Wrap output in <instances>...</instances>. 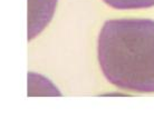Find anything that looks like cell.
Wrapping results in <instances>:
<instances>
[{
    "mask_svg": "<svg viewBox=\"0 0 154 129\" xmlns=\"http://www.w3.org/2000/svg\"><path fill=\"white\" fill-rule=\"evenodd\" d=\"M97 55L111 84L131 91L154 92V20L106 21L98 36Z\"/></svg>",
    "mask_w": 154,
    "mask_h": 129,
    "instance_id": "6da1fadb",
    "label": "cell"
},
{
    "mask_svg": "<svg viewBox=\"0 0 154 129\" xmlns=\"http://www.w3.org/2000/svg\"><path fill=\"white\" fill-rule=\"evenodd\" d=\"M108 6L115 9H143L154 6V0H103Z\"/></svg>",
    "mask_w": 154,
    "mask_h": 129,
    "instance_id": "7a4b0ae2",
    "label": "cell"
}]
</instances>
